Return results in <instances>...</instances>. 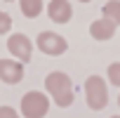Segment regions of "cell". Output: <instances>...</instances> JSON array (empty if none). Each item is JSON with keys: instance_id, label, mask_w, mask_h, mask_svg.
Masks as SVG:
<instances>
[{"instance_id": "3957f363", "label": "cell", "mask_w": 120, "mask_h": 118, "mask_svg": "<svg viewBox=\"0 0 120 118\" xmlns=\"http://www.w3.org/2000/svg\"><path fill=\"white\" fill-rule=\"evenodd\" d=\"M49 109V99L42 92H26L21 97V113L26 118H42Z\"/></svg>"}, {"instance_id": "7c38bea8", "label": "cell", "mask_w": 120, "mask_h": 118, "mask_svg": "<svg viewBox=\"0 0 120 118\" xmlns=\"http://www.w3.org/2000/svg\"><path fill=\"white\" fill-rule=\"evenodd\" d=\"M10 28H12V17L7 12H0V35H5Z\"/></svg>"}, {"instance_id": "e0dca14e", "label": "cell", "mask_w": 120, "mask_h": 118, "mask_svg": "<svg viewBox=\"0 0 120 118\" xmlns=\"http://www.w3.org/2000/svg\"><path fill=\"white\" fill-rule=\"evenodd\" d=\"M113 118H120V116H113Z\"/></svg>"}, {"instance_id": "2e32d148", "label": "cell", "mask_w": 120, "mask_h": 118, "mask_svg": "<svg viewBox=\"0 0 120 118\" xmlns=\"http://www.w3.org/2000/svg\"><path fill=\"white\" fill-rule=\"evenodd\" d=\"M5 3H12V0H5Z\"/></svg>"}, {"instance_id": "6da1fadb", "label": "cell", "mask_w": 120, "mask_h": 118, "mask_svg": "<svg viewBox=\"0 0 120 118\" xmlns=\"http://www.w3.org/2000/svg\"><path fill=\"white\" fill-rule=\"evenodd\" d=\"M45 87H47V92H49V97L54 99L56 106L66 109V106L73 104V80H71L66 73L52 71V73L45 78Z\"/></svg>"}, {"instance_id": "4fadbf2b", "label": "cell", "mask_w": 120, "mask_h": 118, "mask_svg": "<svg viewBox=\"0 0 120 118\" xmlns=\"http://www.w3.org/2000/svg\"><path fill=\"white\" fill-rule=\"evenodd\" d=\"M0 118H21L12 106H0Z\"/></svg>"}, {"instance_id": "277c9868", "label": "cell", "mask_w": 120, "mask_h": 118, "mask_svg": "<svg viewBox=\"0 0 120 118\" xmlns=\"http://www.w3.org/2000/svg\"><path fill=\"white\" fill-rule=\"evenodd\" d=\"M38 47H40V52H45V54H49V57H56V54H64V52H66L68 43L59 35V33L42 31V33L38 35Z\"/></svg>"}, {"instance_id": "30bf717a", "label": "cell", "mask_w": 120, "mask_h": 118, "mask_svg": "<svg viewBox=\"0 0 120 118\" xmlns=\"http://www.w3.org/2000/svg\"><path fill=\"white\" fill-rule=\"evenodd\" d=\"M101 12H104L106 19H111V21L118 26V24H120V0H111V3H106V5L101 7Z\"/></svg>"}, {"instance_id": "8992f818", "label": "cell", "mask_w": 120, "mask_h": 118, "mask_svg": "<svg viewBox=\"0 0 120 118\" xmlns=\"http://www.w3.org/2000/svg\"><path fill=\"white\" fill-rule=\"evenodd\" d=\"M24 78V64L14 59H0V80L7 85H17Z\"/></svg>"}, {"instance_id": "5b68a950", "label": "cell", "mask_w": 120, "mask_h": 118, "mask_svg": "<svg viewBox=\"0 0 120 118\" xmlns=\"http://www.w3.org/2000/svg\"><path fill=\"white\" fill-rule=\"evenodd\" d=\"M7 50L12 52V57L21 59V62H31V57H33V43L24 33H12L7 40Z\"/></svg>"}, {"instance_id": "9c48e42d", "label": "cell", "mask_w": 120, "mask_h": 118, "mask_svg": "<svg viewBox=\"0 0 120 118\" xmlns=\"http://www.w3.org/2000/svg\"><path fill=\"white\" fill-rule=\"evenodd\" d=\"M19 5H21L24 17H28V19H35L42 12V0H19Z\"/></svg>"}, {"instance_id": "7a4b0ae2", "label": "cell", "mask_w": 120, "mask_h": 118, "mask_svg": "<svg viewBox=\"0 0 120 118\" xmlns=\"http://www.w3.org/2000/svg\"><path fill=\"white\" fill-rule=\"evenodd\" d=\"M85 102L94 111H101L108 104V90H106V83H104L101 76H90L87 78V83H85Z\"/></svg>"}, {"instance_id": "ba28073f", "label": "cell", "mask_w": 120, "mask_h": 118, "mask_svg": "<svg viewBox=\"0 0 120 118\" xmlns=\"http://www.w3.org/2000/svg\"><path fill=\"white\" fill-rule=\"evenodd\" d=\"M90 33H92L94 40L106 43V40H111V38L115 35V24H113L111 19H106V17H104V19H97V21H92Z\"/></svg>"}, {"instance_id": "5bb4252c", "label": "cell", "mask_w": 120, "mask_h": 118, "mask_svg": "<svg viewBox=\"0 0 120 118\" xmlns=\"http://www.w3.org/2000/svg\"><path fill=\"white\" fill-rule=\"evenodd\" d=\"M80 3H90V0H80Z\"/></svg>"}, {"instance_id": "9a60e30c", "label": "cell", "mask_w": 120, "mask_h": 118, "mask_svg": "<svg viewBox=\"0 0 120 118\" xmlns=\"http://www.w3.org/2000/svg\"><path fill=\"white\" fill-rule=\"evenodd\" d=\"M118 106H120V97H118Z\"/></svg>"}, {"instance_id": "52a82bcc", "label": "cell", "mask_w": 120, "mask_h": 118, "mask_svg": "<svg viewBox=\"0 0 120 118\" xmlns=\"http://www.w3.org/2000/svg\"><path fill=\"white\" fill-rule=\"evenodd\" d=\"M47 14H49V19L56 21V24H68L71 17H73V7H71L68 0H49Z\"/></svg>"}, {"instance_id": "8fae6325", "label": "cell", "mask_w": 120, "mask_h": 118, "mask_svg": "<svg viewBox=\"0 0 120 118\" xmlns=\"http://www.w3.org/2000/svg\"><path fill=\"white\" fill-rule=\"evenodd\" d=\"M108 80H111L113 85L120 87V62H115V64L108 66Z\"/></svg>"}]
</instances>
